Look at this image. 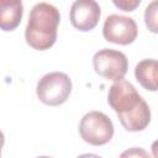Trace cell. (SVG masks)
Returning a JSON list of instances; mask_svg holds the SVG:
<instances>
[{
	"label": "cell",
	"instance_id": "cell-1",
	"mask_svg": "<svg viewBox=\"0 0 158 158\" xmlns=\"http://www.w3.org/2000/svg\"><path fill=\"white\" fill-rule=\"evenodd\" d=\"M107 101L127 131L137 132L148 126L151 121L149 106L130 81L125 79L115 81L109 89Z\"/></svg>",
	"mask_w": 158,
	"mask_h": 158
},
{
	"label": "cell",
	"instance_id": "cell-2",
	"mask_svg": "<svg viewBox=\"0 0 158 158\" xmlns=\"http://www.w3.org/2000/svg\"><path fill=\"white\" fill-rule=\"evenodd\" d=\"M60 21L59 11L48 2L36 4L28 16L25 38L30 47L37 51L49 49L56 40Z\"/></svg>",
	"mask_w": 158,
	"mask_h": 158
},
{
	"label": "cell",
	"instance_id": "cell-13",
	"mask_svg": "<svg viewBox=\"0 0 158 158\" xmlns=\"http://www.w3.org/2000/svg\"><path fill=\"white\" fill-rule=\"evenodd\" d=\"M151 151H152V154L154 158H158V139L154 141L151 146Z\"/></svg>",
	"mask_w": 158,
	"mask_h": 158
},
{
	"label": "cell",
	"instance_id": "cell-10",
	"mask_svg": "<svg viewBox=\"0 0 158 158\" xmlns=\"http://www.w3.org/2000/svg\"><path fill=\"white\" fill-rule=\"evenodd\" d=\"M144 22L147 28L153 32L158 33V0L152 1L144 10Z\"/></svg>",
	"mask_w": 158,
	"mask_h": 158
},
{
	"label": "cell",
	"instance_id": "cell-11",
	"mask_svg": "<svg viewBox=\"0 0 158 158\" xmlns=\"http://www.w3.org/2000/svg\"><path fill=\"white\" fill-rule=\"evenodd\" d=\"M118 158H152L147 151L139 147H132L126 151H123Z\"/></svg>",
	"mask_w": 158,
	"mask_h": 158
},
{
	"label": "cell",
	"instance_id": "cell-3",
	"mask_svg": "<svg viewBox=\"0 0 158 158\" xmlns=\"http://www.w3.org/2000/svg\"><path fill=\"white\" fill-rule=\"evenodd\" d=\"M72 93V80L62 72H52L43 75L36 88L40 101L48 106H58L64 104Z\"/></svg>",
	"mask_w": 158,
	"mask_h": 158
},
{
	"label": "cell",
	"instance_id": "cell-8",
	"mask_svg": "<svg viewBox=\"0 0 158 158\" xmlns=\"http://www.w3.org/2000/svg\"><path fill=\"white\" fill-rule=\"evenodd\" d=\"M137 81L149 91L158 90V60L142 59L135 68Z\"/></svg>",
	"mask_w": 158,
	"mask_h": 158
},
{
	"label": "cell",
	"instance_id": "cell-6",
	"mask_svg": "<svg viewBox=\"0 0 158 158\" xmlns=\"http://www.w3.org/2000/svg\"><path fill=\"white\" fill-rule=\"evenodd\" d=\"M137 25L132 17L112 14L106 17L102 35L106 41L116 44H130L137 37Z\"/></svg>",
	"mask_w": 158,
	"mask_h": 158
},
{
	"label": "cell",
	"instance_id": "cell-14",
	"mask_svg": "<svg viewBox=\"0 0 158 158\" xmlns=\"http://www.w3.org/2000/svg\"><path fill=\"white\" fill-rule=\"evenodd\" d=\"M77 158H102L98 154H93V153H85V154H81V156H78Z\"/></svg>",
	"mask_w": 158,
	"mask_h": 158
},
{
	"label": "cell",
	"instance_id": "cell-9",
	"mask_svg": "<svg viewBox=\"0 0 158 158\" xmlns=\"http://www.w3.org/2000/svg\"><path fill=\"white\" fill-rule=\"evenodd\" d=\"M23 5L21 1H1V17L0 26L2 31L15 30L22 19Z\"/></svg>",
	"mask_w": 158,
	"mask_h": 158
},
{
	"label": "cell",
	"instance_id": "cell-15",
	"mask_svg": "<svg viewBox=\"0 0 158 158\" xmlns=\"http://www.w3.org/2000/svg\"><path fill=\"white\" fill-rule=\"evenodd\" d=\"M37 158H51V157H47V156H40V157H37Z\"/></svg>",
	"mask_w": 158,
	"mask_h": 158
},
{
	"label": "cell",
	"instance_id": "cell-4",
	"mask_svg": "<svg viewBox=\"0 0 158 158\" xmlns=\"http://www.w3.org/2000/svg\"><path fill=\"white\" fill-rule=\"evenodd\" d=\"M79 133L86 143L102 146L111 141L114 136V125L104 112L90 111L80 120Z\"/></svg>",
	"mask_w": 158,
	"mask_h": 158
},
{
	"label": "cell",
	"instance_id": "cell-12",
	"mask_svg": "<svg viewBox=\"0 0 158 158\" xmlns=\"http://www.w3.org/2000/svg\"><path fill=\"white\" fill-rule=\"evenodd\" d=\"M141 4L139 0H135V1H127V0H114V5L117 6L118 9H121L122 11H133L138 5Z\"/></svg>",
	"mask_w": 158,
	"mask_h": 158
},
{
	"label": "cell",
	"instance_id": "cell-7",
	"mask_svg": "<svg viewBox=\"0 0 158 158\" xmlns=\"http://www.w3.org/2000/svg\"><path fill=\"white\" fill-rule=\"evenodd\" d=\"M101 10L96 1L94 0H77L72 4L69 19L73 25L79 31L93 30L100 19Z\"/></svg>",
	"mask_w": 158,
	"mask_h": 158
},
{
	"label": "cell",
	"instance_id": "cell-5",
	"mask_svg": "<svg viewBox=\"0 0 158 158\" xmlns=\"http://www.w3.org/2000/svg\"><path fill=\"white\" fill-rule=\"evenodd\" d=\"M93 64L95 72L105 79L122 80L128 69V60L125 53L111 48H102L94 54Z\"/></svg>",
	"mask_w": 158,
	"mask_h": 158
}]
</instances>
